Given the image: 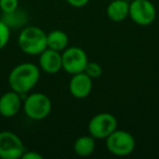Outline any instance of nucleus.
Masks as SVG:
<instances>
[{
  "instance_id": "39448f33",
  "label": "nucleus",
  "mask_w": 159,
  "mask_h": 159,
  "mask_svg": "<svg viewBox=\"0 0 159 159\" xmlns=\"http://www.w3.org/2000/svg\"><path fill=\"white\" fill-rule=\"evenodd\" d=\"M117 130V119L108 112L94 116L89 123V132L95 139H107L113 131Z\"/></svg>"
},
{
  "instance_id": "ddd939ff",
  "label": "nucleus",
  "mask_w": 159,
  "mask_h": 159,
  "mask_svg": "<svg viewBox=\"0 0 159 159\" xmlns=\"http://www.w3.org/2000/svg\"><path fill=\"white\" fill-rule=\"evenodd\" d=\"M96 147L95 137L92 135H84V136H80L74 142V152L77 156L81 157H87L91 156L94 152Z\"/></svg>"
},
{
  "instance_id": "20e7f679",
  "label": "nucleus",
  "mask_w": 159,
  "mask_h": 159,
  "mask_svg": "<svg viewBox=\"0 0 159 159\" xmlns=\"http://www.w3.org/2000/svg\"><path fill=\"white\" fill-rule=\"evenodd\" d=\"M106 139L108 150L116 156H128L134 150L135 139L126 131L116 130Z\"/></svg>"
},
{
  "instance_id": "f3484780",
  "label": "nucleus",
  "mask_w": 159,
  "mask_h": 159,
  "mask_svg": "<svg viewBox=\"0 0 159 159\" xmlns=\"http://www.w3.org/2000/svg\"><path fill=\"white\" fill-rule=\"evenodd\" d=\"M19 0H0V10L5 13H12L18 9Z\"/></svg>"
},
{
  "instance_id": "0eeeda50",
  "label": "nucleus",
  "mask_w": 159,
  "mask_h": 159,
  "mask_svg": "<svg viewBox=\"0 0 159 159\" xmlns=\"http://www.w3.org/2000/svg\"><path fill=\"white\" fill-rule=\"evenodd\" d=\"M129 16L139 25H149L156 18V9L149 0H132Z\"/></svg>"
},
{
  "instance_id": "f03ea898",
  "label": "nucleus",
  "mask_w": 159,
  "mask_h": 159,
  "mask_svg": "<svg viewBox=\"0 0 159 159\" xmlns=\"http://www.w3.org/2000/svg\"><path fill=\"white\" fill-rule=\"evenodd\" d=\"M18 43L23 52L40 55L47 48V34L37 26H29L20 33Z\"/></svg>"
},
{
  "instance_id": "9b49d317",
  "label": "nucleus",
  "mask_w": 159,
  "mask_h": 159,
  "mask_svg": "<svg viewBox=\"0 0 159 159\" xmlns=\"http://www.w3.org/2000/svg\"><path fill=\"white\" fill-rule=\"evenodd\" d=\"M21 95L14 91L8 92L0 97V115L5 118H12L21 109Z\"/></svg>"
},
{
  "instance_id": "6ab92c4d",
  "label": "nucleus",
  "mask_w": 159,
  "mask_h": 159,
  "mask_svg": "<svg viewBox=\"0 0 159 159\" xmlns=\"http://www.w3.org/2000/svg\"><path fill=\"white\" fill-rule=\"evenodd\" d=\"M89 0H66V2L74 8H82L89 3Z\"/></svg>"
},
{
  "instance_id": "423d86ee",
  "label": "nucleus",
  "mask_w": 159,
  "mask_h": 159,
  "mask_svg": "<svg viewBox=\"0 0 159 159\" xmlns=\"http://www.w3.org/2000/svg\"><path fill=\"white\" fill-rule=\"evenodd\" d=\"M25 147L21 139L13 132H0V158L18 159L21 158Z\"/></svg>"
},
{
  "instance_id": "2eb2a0df",
  "label": "nucleus",
  "mask_w": 159,
  "mask_h": 159,
  "mask_svg": "<svg viewBox=\"0 0 159 159\" xmlns=\"http://www.w3.org/2000/svg\"><path fill=\"white\" fill-rule=\"evenodd\" d=\"M84 72L92 79H97L102 74V68L97 62H87Z\"/></svg>"
},
{
  "instance_id": "aec40b11",
  "label": "nucleus",
  "mask_w": 159,
  "mask_h": 159,
  "mask_svg": "<svg viewBox=\"0 0 159 159\" xmlns=\"http://www.w3.org/2000/svg\"><path fill=\"white\" fill-rule=\"evenodd\" d=\"M126 1H129V2H130V1H132V0H126Z\"/></svg>"
},
{
  "instance_id": "6e6552de",
  "label": "nucleus",
  "mask_w": 159,
  "mask_h": 159,
  "mask_svg": "<svg viewBox=\"0 0 159 159\" xmlns=\"http://www.w3.org/2000/svg\"><path fill=\"white\" fill-rule=\"evenodd\" d=\"M87 62L86 53L79 47H70L62 53V69L70 74L84 72Z\"/></svg>"
},
{
  "instance_id": "7ed1b4c3",
  "label": "nucleus",
  "mask_w": 159,
  "mask_h": 159,
  "mask_svg": "<svg viewBox=\"0 0 159 159\" xmlns=\"http://www.w3.org/2000/svg\"><path fill=\"white\" fill-rule=\"evenodd\" d=\"M25 115L33 120H43L50 113L51 102L48 96L42 93H34L24 100Z\"/></svg>"
},
{
  "instance_id": "1a4fd4ad",
  "label": "nucleus",
  "mask_w": 159,
  "mask_h": 159,
  "mask_svg": "<svg viewBox=\"0 0 159 159\" xmlns=\"http://www.w3.org/2000/svg\"><path fill=\"white\" fill-rule=\"evenodd\" d=\"M93 89V83H92V77H89L85 72H80L76 74H73L71 79L69 89L73 97L82 99L91 94Z\"/></svg>"
},
{
  "instance_id": "9d476101",
  "label": "nucleus",
  "mask_w": 159,
  "mask_h": 159,
  "mask_svg": "<svg viewBox=\"0 0 159 159\" xmlns=\"http://www.w3.org/2000/svg\"><path fill=\"white\" fill-rule=\"evenodd\" d=\"M39 64L46 73L56 74L62 69V55L60 51L46 48L39 55Z\"/></svg>"
},
{
  "instance_id": "f8f14e48",
  "label": "nucleus",
  "mask_w": 159,
  "mask_h": 159,
  "mask_svg": "<svg viewBox=\"0 0 159 159\" xmlns=\"http://www.w3.org/2000/svg\"><path fill=\"white\" fill-rule=\"evenodd\" d=\"M130 3L126 0H113L107 8L108 18L113 22H122L129 16Z\"/></svg>"
},
{
  "instance_id": "f257e3e1",
  "label": "nucleus",
  "mask_w": 159,
  "mask_h": 159,
  "mask_svg": "<svg viewBox=\"0 0 159 159\" xmlns=\"http://www.w3.org/2000/svg\"><path fill=\"white\" fill-rule=\"evenodd\" d=\"M39 75V69L35 64L24 62L16 66L10 72L9 85L12 91L23 95L37 84Z\"/></svg>"
},
{
  "instance_id": "4468645a",
  "label": "nucleus",
  "mask_w": 159,
  "mask_h": 159,
  "mask_svg": "<svg viewBox=\"0 0 159 159\" xmlns=\"http://www.w3.org/2000/svg\"><path fill=\"white\" fill-rule=\"evenodd\" d=\"M69 44V38L64 32L55 30L47 34V48L61 51L66 48Z\"/></svg>"
},
{
  "instance_id": "dca6fc26",
  "label": "nucleus",
  "mask_w": 159,
  "mask_h": 159,
  "mask_svg": "<svg viewBox=\"0 0 159 159\" xmlns=\"http://www.w3.org/2000/svg\"><path fill=\"white\" fill-rule=\"evenodd\" d=\"M10 38V29L5 22L0 21V49H2L8 44Z\"/></svg>"
},
{
  "instance_id": "a211bd4d",
  "label": "nucleus",
  "mask_w": 159,
  "mask_h": 159,
  "mask_svg": "<svg viewBox=\"0 0 159 159\" xmlns=\"http://www.w3.org/2000/svg\"><path fill=\"white\" fill-rule=\"evenodd\" d=\"M21 158H23V159H43V156L40 154H38V152H33V150H29V152L25 150V152H23Z\"/></svg>"
}]
</instances>
